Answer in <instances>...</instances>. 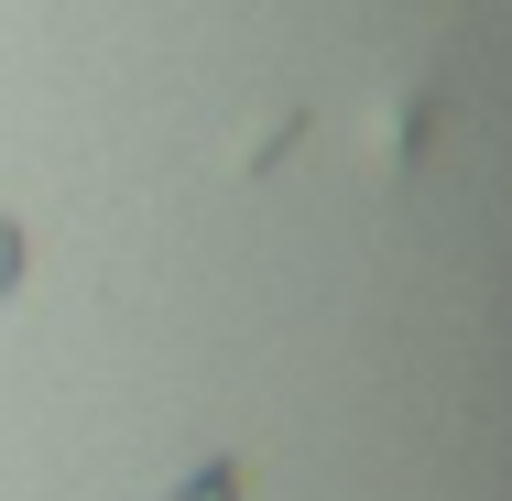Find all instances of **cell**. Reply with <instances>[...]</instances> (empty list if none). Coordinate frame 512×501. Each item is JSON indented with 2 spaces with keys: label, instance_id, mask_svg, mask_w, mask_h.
<instances>
[{
  "label": "cell",
  "instance_id": "1",
  "mask_svg": "<svg viewBox=\"0 0 512 501\" xmlns=\"http://www.w3.org/2000/svg\"><path fill=\"white\" fill-rule=\"evenodd\" d=\"M22 262H33V251H22V218H0V295L22 284Z\"/></svg>",
  "mask_w": 512,
  "mask_h": 501
}]
</instances>
